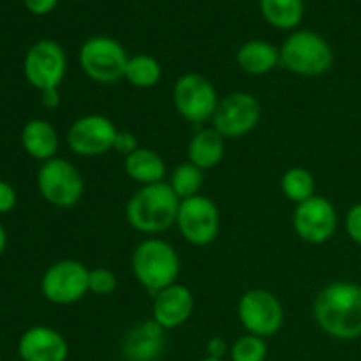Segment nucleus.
<instances>
[{"mask_svg": "<svg viewBox=\"0 0 361 361\" xmlns=\"http://www.w3.org/2000/svg\"><path fill=\"white\" fill-rule=\"evenodd\" d=\"M268 345L263 337L256 335H242L233 342L229 348V358L231 361H267Z\"/></svg>", "mask_w": 361, "mask_h": 361, "instance_id": "obj_26", "label": "nucleus"}, {"mask_svg": "<svg viewBox=\"0 0 361 361\" xmlns=\"http://www.w3.org/2000/svg\"><path fill=\"white\" fill-rule=\"evenodd\" d=\"M123 168H126V173L129 175V178H133L140 185H152V183L164 182V159L155 150H150V148H137L134 154L126 157Z\"/></svg>", "mask_w": 361, "mask_h": 361, "instance_id": "obj_21", "label": "nucleus"}, {"mask_svg": "<svg viewBox=\"0 0 361 361\" xmlns=\"http://www.w3.org/2000/svg\"><path fill=\"white\" fill-rule=\"evenodd\" d=\"M194 310V295L187 286L173 284L154 296L152 319L164 330H175L187 323Z\"/></svg>", "mask_w": 361, "mask_h": 361, "instance_id": "obj_17", "label": "nucleus"}, {"mask_svg": "<svg viewBox=\"0 0 361 361\" xmlns=\"http://www.w3.org/2000/svg\"><path fill=\"white\" fill-rule=\"evenodd\" d=\"M137 148H140V143H137V137L133 133H129V130H118V134L115 137V145H113V150L118 152L123 157H129Z\"/></svg>", "mask_w": 361, "mask_h": 361, "instance_id": "obj_28", "label": "nucleus"}, {"mask_svg": "<svg viewBox=\"0 0 361 361\" xmlns=\"http://www.w3.org/2000/svg\"><path fill=\"white\" fill-rule=\"evenodd\" d=\"M176 226L190 245H210L219 236L221 229V214L217 204L210 197L201 194L183 200L178 208Z\"/></svg>", "mask_w": 361, "mask_h": 361, "instance_id": "obj_10", "label": "nucleus"}, {"mask_svg": "<svg viewBox=\"0 0 361 361\" xmlns=\"http://www.w3.org/2000/svg\"><path fill=\"white\" fill-rule=\"evenodd\" d=\"M41 102L44 108L56 109L60 106V92L59 88H48L41 92Z\"/></svg>", "mask_w": 361, "mask_h": 361, "instance_id": "obj_33", "label": "nucleus"}, {"mask_svg": "<svg viewBox=\"0 0 361 361\" xmlns=\"http://www.w3.org/2000/svg\"><path fill=\"white\" fill-rule=\"evenodd\" d=\"M116 289V275L108 268H94L88 271V291L99 296L111 295Z\"/></svg>", "mask_w": 361, "mask_h": 361, "instance_id": "obj_27", "label": "nucleus"}, {"mask_svg": "<svg viewBox=\"0 0 361 361\" xmlns=\"http://www.w3.org/2000/svg\"><path fill=\"white\" fill-rule=\"evenodd\" d=\"M173 102L180 116L190 123H204L214 118L219 99L210 80L196 73H187L173 87Z\"/></svg>", "mask_w": 361, "mask_h": 361, "instance_id": "obj_7", "label": "nucleus"}, {"mask_svg": "<svg viewBox=\"0 0 361 361\" xmlns=\"http://www.w3.org/2000/svg\"><path fill=\"white\" fill-rule=\"evenodd\" d=\"M236 62L243 73L250 76H263L281 63V49L263 39H252L240 46Z\"/></svg>", "mask_w": 361, "mask_h": 361, "instance_id": "obj_18", "label": "nucleus"}, {"mask_svg": "<svg viewBox=\"0 0 361 361\" xmlns=\"http://www.w3.org/2000/svg\"><path fill=\"white\" fill-rule=\"evenodd\" d=\"M78 2H80V0H78Z\"/></svg>", "mask_w": 361, "mask_h": 361, "instance_id": "obj_36", "label": "nucleus"}, {"mask_svg": "<svg viewBox=\"0 0 361 361\" xmlns=\"http://www.w3.org/2000/svg\"><path fill=\"white\" fill-rule=\"evenodd\" d=\"M37 189L53 207L71 208L80 203L85 192V182L73 162L55 157L42 162L37 173Z\"/></svg>", "mask_w": 361, "mask_h": 361, "instance_id": "obj_6", "label": "nucleus"}, {"mask_svg": "<svg viewBox=\"0 0 361 361\" xmlns=\"http://www.w3.org/2000/svg\"><path fill=\"white\" fill-rule=\"evenodd\" d=\"M238 319L247 334L271 337L284 324V309L274 293L267 289H250L238 302Z\"/></svg>", "mask_w": 361, "mask_h": 361, "instance_id": "obj_11", "label": "nucleus"}, {"mask_svg": "<svg viewBox=\"0 0 361 361\" xmlns=\"http://www.w3.org/2000/svg\"><path fill=\"white\" fill-rule=\"evenodd\" d=\"M314 319L321 330L338 341L361 337V288L353 282L328 284L314 300Z\"/></svg>", "mask_w": 361, "mask_h": 361, "instance_id": "obj_1", "label": "nucleus"}, {"mask_svg": "<svg viewBox=\"0 0 361 361\" xmlns=\"http://www.w3.org/2000/svg\"><path fill=\"white\" fill-rule=\"evenodd\" d=\"M281 63L298 76H321L334 63V51L326 39L312 30H295L281 48Z\"/></svg>", "mask_w": 361, "mask_h": 361, "instance_id": "obj_4", "label": "nucleus"}, {"mask_svg": "<svg viewBox=\"0 0 361 361\" xmlns=\"http://www.w3.org/2000/svg\"><path fill=\"white\" fill-rule=\"evenodd\" d=\"M67 73V56L53 39H41L28 48L23 60V74L39 92L59 88Z\"/></svg>", "mask_w": 361, "mask_h": 361, "instance_id": "obj_8", "label": "nucleus"}, {"mask_svg": "<svg viewBox=\"0 0 361 361\" xmlns=\"http://www.w3.org/2000/svg\"><path fill=\"white\" fill-rule=\"evenodd\" d=\"M169 187L173 192L178 196L180 201L189 200V197L197 196L203 187V171L192 164V162H183L178 164L171 173Z\"/></svg>", "mask_w": 361, "mask_h": 361, "instance_id": "obj_25", "label": "nucleus"}, {"mask_svg": "<svg viewBox=\"0 0 361 361\" xmlns=\"http://www.w3.org/2000/svg\"><path fill=\"white\" fill-rule=\"evenodd\" d=\"M281 187L284 196L296 204L303 203V201L316 196V194H314V190H316V182H314L312 173L305 168H289L288 171L282 175Z\"/></svg>", "mask_w": 361, "mask_h": 361, "instance_id": "obj_24", "label": "nucleus"}, {"mask_svg": "<svg viewBox=\"0 0 361 361\" xmlns=\"http://www.w3.org/2000/svg\"><path fill=\"white\" fill-rule=\"evenodd\" d=\"M345 231L353 242L361 245V203L355 204L345 215Z\"/></svg>", "mask_w": 361, "mask_h": 361, "instance_id": "obj_29", "label": "nucleus"}, {"mask_svg": "<svg viewBox=\"0 0 361 361\" xmlns=\"http://www.w3.org/2000/svg\"><path fill=\"white\" fill-rule=\"evenodd\" d=\"M201 361H226V360H217V358H208V356H207V358H204V360H201Z\"/></svg>", "mask_w": 361, "mask_h": 361, "instance_id": "obj_35", "label": "nucleus"}, {"mask_svg": "<svg viewBox=\"0 0 361 361\" xmlns=\"http://www.w3.org/2000/svg\"><path fill=\"white\" fill-rule=\"evenodd\" d=\"M180 203L168 182L141 185L127 203V222L143 235H157L176 224Z\"/></svg>", "mask_w": 361, "mask_h": 361, "instance_id": "obj_2", "label": "nucleus"}, {"mask_svg": "<svg viewBox=\"0 0 361 361\" xmlns=\"http://www.w3.org/2000/svg\"><path fill=\"white\" fill-rule=\"evenodd\" d=\"M293 228L303 242L321 245L337 231V210L326 197L312 196L310 200L296 204Z\"/></svg>", "mask_w": 361, "mask_h": 361, "instance_id": "obj_14", "label": "nucleus"}, {"mask_svg": "<svg viewBox=\"0 0 361 361\" xmlns=\"http://www.w3.org/2000/svg\"><path fill=\"white\" fill-rule=\"evenodd\" d=\"M259 11L264 21L279 30H295L303 20V0H259Z\"/></svg>", "mask_w": 361, "mask_h": 361, "instance_id": "obj_22", "label": "nucleus"}, {"mask_svg": "<svg viewBox=\"0 0 361 361\" xmlns=\"http://www.w3.org/2000/svg\"><path fill=\"white\" fill-rule=\"evenodd\" d=\"M180 268L176 250L161 238L145 240L133 252L134 277L152 296L176 284Z\"/></svg>", "mask_w": 361, "mask_h": 361, "instance_id": "obj_3", "label": "nucleus"}, {"mask_svg": "<svg viewBox=\"0 0 361 361\" xmlns=\"http://www.w3.org/2000/svg\"><path fill=\"white\" fill-rule=\"evenodd\" d=\"M23 2L27 9L35 16H46L59 6V0H23Z\"/></svg>", "mask_w": 361, "mask_h": 361, "instance_id": "obj_31", "label": "nucleus"}, {"mask_svg": "<svg viewBox=\"0 0 361 361\" xmlns=\"http://www.w3.org/2000/svg\"><path fill=\"white\" fill-rule=\"evenodd\" d=\"M18 355L23 361H67L69 344L55 328L32 326L20 337Z\"/></svg>", "mask_w": 361, "mask_h": 361, "instance_id": "obj_15", "label": "nucleus"}, {"mask_svg": "<svg viewBox=\"0 0 361 361\" xmlns=\"http://www.w3.org/2000/svg\"><path fill=\"white\" fill-rule=\"evenodd\" d=\"M21 145L30 157L46 162L55 159L59 150V134L48 120H28L21 129Z\"/></svg>", "mask_w": 361, "mask_h": 361, "instance_id": "obj_19", "label": "nucleus"}, {"mask_svg": "<svg viewBox=\"0 0 361 361\" xmlns=\"http://www.w3.org/2000/svg\"><path fill=\"white\" fill-rule=\"evenodd\" d=\"M226 137L221 136L214 127H207V129H201L200 133H196L192 136V140L189 141V148H187V154H189V162H192L196 168H200L201 171L204 169H212L217 164H221V161L224 159L226 154Z\"/></svg>", "mask_w": 361, "mask_h": 361, "instance_id": "obj_20", "label": "nucleus"}, {"mask_svg": "<svg viewBox=\"0 0 361 361\" xmlns=\"http://www.w3.org/2000/svg\"><path fill=\"white\" fill-rule=\"evenodd\" d=\"M162 67L157 59L140 53V55L129 56V62L126 66V78L133 87L136 88H152L161 81Z\"/></svg>", "mask_w": 361, "mask_h": 361, "instance_id": "obj_23", "label": "nucleus"}, {"mask_svg": "<svg viewBox=\"0 0 361 361\" xmlns=\"http://www.w3.org/2000/svg\"><path fill=\"white\" fill-rule=\"evenodd\" d=\"M78 62L83 73L97 83H116L129 62L126 48L108 35H94L81 44Z\"/></svg>", "mask_w": 361, "mask_h": 361, "instance_id": "obj_5", "label": "nucleus"}, {"mask_svg": "<svg viewBox=\"0 0 361 361\" xmlns=\"http://www.w3.org/2000/svg\"><path fill=\"white\" fill-rule=\"evenodd\" d=\"M226 353H229V348H228V342H226L222 337H212L210 341L207 342L208 358L224 360Z\"/></svg>", "mask_w": 361, "mask_h": 361, "instance_id": "obj_32", "label": "nucleus"}, {"mask_svg": "<svg viewBox=\"0 0 361 361\" xmlns=\"http://www.w3.org/2000/svg\"><path fill=\"white\" fill-rule=\"evenodd\" d=\"M6 247H7V233H6V228L0 224V256L4 254Z\"/></svg>", "mask_w": 361, "mask_h": 361, "instance_id": "obj_34", "label": "nucleus"}, {"mask_svg": "<svg viewBox=\"0 0 361 361\" xmlns=\"http://www.w3.org/2000/svg\"><path fill=\"white\" fill-rule=\"evenodd\" d=\"M16 190L13 189V185H9L7 182L0 180V215L9 214L14 207H16Z\"/></svg>", "mask_w": 361, "mask_h": 361, "instance_id": "obj_30", "label": "nucleus"}, {"mask_svg": "<svg viewBox=\"0 0 361 361\" xmlns=\"http://www.w3.org/2000/svg\"><path fill=\"white\" fill-rule=\"evenodd\" d=\"M116 134L118 129L108 116L85 115L69 126L67 145L81 157H99L113 150Z\"/></svg>", "mask_w": 361, "mask_h": 361, "instance_id": "obj_13", "label": "nucleus"}, {"mask_svg": "<svg viewBox=\"0 0 361 361\" xmlns=\"http://www.w3.org/2000/svg\"><path fill=\"white\" fill-rule=\"evenodd\" d=\"M259 118V101L249 92H233L219 101L212 122L221 136L240 137L256 129Z\"/></svg>", "mask_w": 361, "mask_h": 361, "instance_id": "obj_12", "label": "nucleus"}, {"mask_svg": "<svg viewBox=\"0 0 361 361\" xmlns=\"http://www.w3.org/2000/svg\"><path fill=\"white\" fill-rule=\"evenodd\" d=\"M88 268L76 259L53 263L41 279V293L53 305H71L88 293Z\"/></svg>", "mask_w": 361, "mask_h": 361, "instance_id": "obj_9", "label": "nucleus"}, {"mask_svg": "<svg viewBox=\"0 0 361 361\" xmlns=\"http://www.w3.org/2000/svg\"><path fill=\"white\" fill-rule=\"evenodd\" d=\"M166 330L154 319L136 324L122 341V358L126 361H159L166 348Z\"/></svg>", "mask_w": 361, "mask_h": 361, "instance_id": "obj_16", "label": "nucleus"}]
</instances>
